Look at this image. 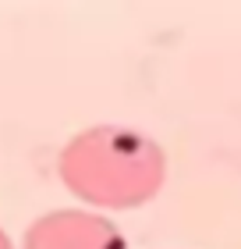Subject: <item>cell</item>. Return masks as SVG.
<instances>
[{"label":"cell","mask_w":241,"mask_h":249,"mask_svg":"<svg viewBox=\"0 0 241 249\" xmlns=\"http://www.w3.org/2000/svg\"><path fill=\"white\" fill-rule=\"evenodd\" d=\"M167 157L156 139L124 124H96L61 150L64 185L96 210H135L163 185Z\"/></svg>","instance_id":"cell-1"},{"label":"cell","mask_w":241,"mask_h":249,"mask_svg":"<svg viewBox=\"0 0 241 249\" xmlns=\"http://www.w3.org/2000/svg\"><path fill=\"white\" fill-rule=\"evenodd\" d=\"M0 249H15V246H11V239H7L4 231H0Z\"/></svg>","instance_id":"cell-3"},{"label":"cell","mask_w":241,"mask_h":249,"mask_svg":"<svg viewBox=\"0 0 241 249\" xmlns=\"http://www.w3.org/2000/svg\"><path fill=\"white\" fill-rule=\"evenodd\" d=\"M21 249H128V242L96 210H53L32 221Z\"/></svg>","instance_id":"cell-2"}]
</instances>
